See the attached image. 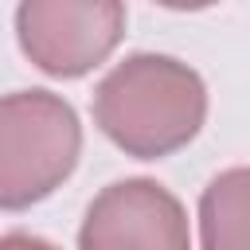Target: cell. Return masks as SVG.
Instances as JSON below:
<instances>
[{"label": "cell", "mask_w": 250, "mask_h": 250, "mask_svg": "<svg viewBox=\"0 0 250 250\" xmlns=\"http://www.w3.org/2000/svg\"><path fill=\"white\" fill-rule=\"evenodd\" d=\"M207 121V86L195 66L137 51L94 90V125L137 160H164L191 145Z\"/></svg>", "instance_id": "cell-1"}, {"label": "cell", "mask_w": 250, "mask_h": 250, "mask_svg": "<svg viewBox=\"0 0 250 250\" xmlns=\"http://www.w3.org/2000/svg\"><path fill=\"white\" fill-rule=\"evenodd\" d=\"M82 156V121L55 90L0 98V211H27L70 180Z\"/></svg>", "instance_id": "cell-2"}, {"label": "cell", "mask_w": 250, "mask_h": 250, "mask_svg": "<svg viewBox=\"0 0 250 250\" xmlns=\"http://www.w3.org/2000/svg\"><path fill=\"white\" fill-rule=\"evenodd\" d=\"M125 35L117 0H23L16 8L20 51L51 78H82L102 66Z\"/></svg>", "instance_id": "cell-3"}, {"label": "cell", "mask_w": 250, "mask_h": 250, "mask_svg": "<svg viewBox=\"0 0 250 250\" xmlns=\"http://www.w3.org/2000/svg\"><path fill=\"white\" fill-rule=\"evenodd\" d=\"M78 250H191L188 211L148 176L113 180L90 199Z\"/></svg>", "instance_id": "cell-4"}, {"label": "cell", "mask_w": 250, "mask_h": 250, "mask_svg": "<svg viewBox=\"0 0 250 250\" xmlns=\"http://www.w3.org/2000/svg\"><path fill=\"white\" fill-rule=\"evenodd\" d=\"M199 246L250 250V168H227L199 195Z\"/></svg>", "instance_id": "cell-5"}, {"label": "cell", "mask_w": 250, "mask_h": 250, "mask_svg": "<svg viewBox=\"0 0 250 250\" xmlns=\"http://www.w3.org/2000/svg\"><path fill=\"white\" fill-rule=\"evenodd\" d=\"M0 250H59V246L47 242V238H39V234L12 230V234H0Z\"/></svg>", "instance_id": "cell-6"}]
</instances>
